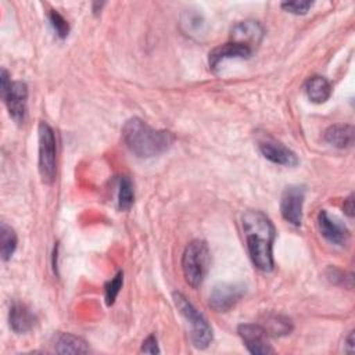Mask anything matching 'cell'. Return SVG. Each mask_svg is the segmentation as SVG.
<instances>
[{"instance_id":"obj_1","label":"cell","mask_w":355,"mask_h":355,"mask_svg":"<svg viewBox=\"0 0 355 355\" xmlns=\"http://www.w3.org/2000/svg\"><path fill=\"white\" fill-rule=\"evenodd\" d=\"M122 139L126 147L140 158L157 157L175 141V135L169 130L154 129L140 118H130L122 128Z\"/></svg>"},{"instance_id":"obj_2","label":"cell","mask_w":355,"mask_h":355,"mask_svg":"<svg viewBox=\"0 0 355 355\" xmlns=\"http://www.w3.org/2000/svg\"><path fill=\"white\" fill-rule=\"evenodd\" d=\"M209 268V248L204 240L190 241L182 255V270L186 283L197 288L202 284Z\"/></svg>"},{"instance_id":"obj_3","label":"cell","mask_w":355,"mask_h":355,"mask_svg":"<svg viewBox=\"0 0 355 355\" xmlns=\"http://www.w3.org/2000/svg\"><path fill=\"white\" fill-rule=\"evenodd\" d=\"M172 298L178 311L184 316V319L191 326V341L194 347L198 349H205L212 343L214 338L212 329L208 320L182 293L175 291L172 294Z\"/></svg>"},{"instance_id":"obj_4","label":"cell","mask_w":355,"mask_h":355,"mask_svg":"<svg viewBox=\"0 0 355 355\" xmlns=\"http://www.w3.org/2000/svg\"><path fill=\"white\" fill-rule=\"evenodd\" d=\"M39 173L44 183H53L57 172V143L54 130L46 122L39 123Z\"/></svg>"},{"instance_id":"obj_5","label":"cell","mask_w":355,"mask_h":355,"mask_svg":"<svg viewBox=\"0 0 355 355\" xmlns=\"http://www.w3.org/2000/svg\"><path fill=\"white\" fill-rule=\"evenodd\" d=\"M273 232L254 230L245 233L247 250L254 266L262 272H270L275 266L272 244L275 240Z\"/></svg>"},{"instance_id":"obj_6","label":"cell","mask_w":355,"mask_h":355,"mask_svg":"<svg viewBox=\"0 0 355 355\" xmlns=\"http://www.w3.org/2000/svg\"><path fill=\"white\" fill-rule=\"evenodd\" d=\"M244 294L245 286L240 283H219L211 290L208 304L216 312H227L243 298Z\"/></svg>"},{"instance_id":"obj_7","label":"cell","mask_w":355,"mask_h":355,"mask_svg":"<svg viewBox=\"0 0 355 355\" xmlns=\"http://www.w3.org/2000/svg\"><path fill=\"white\" fill-rule=\"evenodd\" d=\"M237 333L251 354L268 355L275 352L269 343V334L266 333L262 324L243 323L237 327Z\"/></svg>"},{"instance_id":"obj_8","label":"cell","mask_w":355,"mask_h":355,"mask_svg":"<svg viewBox=\"0 0 355 355\" xmlns=\"http://www.w3.org/2000/svg\"><path fill=\"white\" fill-rule=\"evenodd\" d=\"M305 189L302 186H288L280 200V212L286 222L300 226L302 222V204Z\"/></svg>"},{"instance_id":"obj_9","label":"cell","mask_w":355,"mask_h":355,"mask_svg":"<svg viewBox=\"0 0 355 355\" xmlns=\"http://www.w3.org/2000/svg\"><path fill=\"white\" fill-rule=\"evenodd\" d=\"M258 148L266 159H269L276 165L295 166L298 164V158L295 153L272 136H268V135L262 136L258 140Z\"/></svg>"},{"instance_id":"obj_10","label":"cell","mask_w":355,"mask_h":355,"mask_svg":"<svg viewBox=\"0 0 355 355\" xmlns=\"http://www.w3.org/2000/svg\"><path fill=\"white\" fill-rule=\"evenodd\" d=\"M8 114L14 122L22 123L26 116V104H28V86L21 80L11 82L10 87L4 94H1Z\"/></svg>"},{"instance_id":"obj_11","label":"cell","mask_w":355,"mask_h":355,"mask_svg":"<svg viewBox=\"0 0 355 355\" xmlns=\"http://www.w3.org/2000/svg\"><path fill=\"white\" fill-rule=\"evenodd\" d=\"M318 227L320 234L331 244L345 245L349 240V230L336 216H331L326 209L318 214Z\"/></svg>"},{"instance_id":"obj_12","label":"cell","mask_w":355,"mask_h":355,"mask_svg":"<svg viewBox=\"0 0 355 355\" xmlns=\"http://www.w3.org/2000/svg\"><path fill=\"white\" fill-rule=\"evenodd\" d=\"M252 50L254 49H251L250 46H245L237 42H229V43L220 44L209 51V57H208L209 68L211 71H216L225 60L250 58L252 55Z\"/></svg>"},{"instance_id":"obj_13","label":"cell","mask_w":355,"mask_h":355,"mask_svg":"<svg viewBox=\"0 0 355 355\" xmlns=\"http://www.w3.org/2000/svg\"><path fill=\"white\" fill-rule=\"evenodd\" d=\"M8 322L10 327L17 334H24L32 330L37 322L36 315L32 312V309L18 301H14L10 306L8 312Z\"/></svg>"},{"instance_id":"obj_14","label":"cell","mask_w":355,"mask_h":355,"mask_svg":"<svg viewBox=\"0 0 355 355\" xmlns=\"http://www.w3.org/2000/svg\"><path fill=\"white\" fill-rule=\"evenodd\" d=\"M263 36V28L257 21H243L236 24L232 28V39L233 42L243 43L254 49V46L259 44Z\"/></svg>"},{"instance_id":"obj_15","label":"cell","mask_w":355,"mask_h":355,"mask_svg":"<svg viewBox=\"0 0 355 355\" xmlns=\"http://www.w3.org/2000/svg\"><path fill=\"white\" fill-rule=\"evenodd\" d=\"M354 126L352 125H333L326 129L324 140L336 148H348L354 144Z\"/></svg>"},{"instance_id":"obj_16","label":"cell","mask_w":355,"mask_h":355,"mask_svg":"<svg viewBox=\"0 0 355 355\" xmlns=\"http://www.w3.org/2000/svg\"><path fill=\"white\" fill-rule=\"evenodd\" d=\"M54 351L58 354H86L89 352L87 343L71 333H58L53 341Z\"/></svg>"},{"instance_id":"obj_17","label":"cell","mask_w":355,"mask_h":355,"mask_svg":"<svg viewBox=\"0 0 355 355\" xmlns=\"http://www.w3.org/2000/svg\"><path fill=\"white\" fill-rule=\"evenodd\" d=\"M305 93L306 97L315 103L322 104L326 103L330 98L331 94V85L330 82L323 76H312L305 82Z\"/></svg>"},{"instance_id":"obj_18","label":"cell","mask_w":355,"mask_h":355,"mask_svg":"<svg viewBox=\"0 0 355 355\" xmlns=\"http://www.w3.org/2000/svg\"><path fill=\"white\" fill-rule=\"evenodd\" d=\"M17 233L6 222L0 225V255L3 261H8L17 248Z\"/></svg>"},{"instance_id":"obj_19","label":"cell","mask_w":355,"mask_h":355,"mask_svg":"<svg viewBox=\"0 0 355 355\" xmlns=\"http://www.w3.org/2000/svg\"><path fill=\"white\" fill-rule=\"evenodd\" d=\"M262 326L269 336H275V337L286 336L293 330L291 320L283 315H268Z\"/></svg>"},{"instance_id":"obj_20","label":"cell","mask_w":355,"mask_h":355,"mask_svg":"<svg viewBox=\"0 0 355 355\" xmlns=\"http://www.w3.org/2000/svg\"><path fill=\"white\" fill-rule=\"evenodd\" d=\"M133 201H135L133 183L128 176H121L119 184H118V208L121 211H128L133 205Z\"/></svg>"},{"instance_id":"obj_21","label":"cell","mask_w":355,"mask_h":355,"mask_svg":"<svg viewBox=\"0 0 355 355\" xmlns=\"http://www.w3.org/2000/svg\"><path fill=\"white\" fill-rule=\"evenodd\" d=\"M182 24L184 26V31L193 36V35H201L204 32V18L197 12H184L182 18Z\"/></svg>"},{"instance_id":"obj_22","label":"cell","mask_w":355,"mask_h":355,"mask_svg":"<svg viewBox=\"0 0 355 355\" xmlns=\"http://www.w3.org/2000/svg\"><path fill=\"white\" fill-rule=\"evenodd\" d=\"M49 21H50V25L53 26L55 35L60 39H65L68 36V33H69V24L58 11L50 10Z\"/></svg>"},{"instance_id":"obj_23","label":"cell","mask_w":355,"mask_h":355,"mask_svg":"<svg viewBox=\"0 0 355 355\" xmlns=\"http://www.w3.org/2000/svg\"><path fill=\"white\" fill-rule=\"evenodd\" d=\"M123 282V273L118 272L104 287V294H105V304L110 306L114 304Z\"/></svg>"},{"instance_id":"obj_24","label":"cell","mask_w":355,"mask_h":355,"mask_svg":"<svg viewBox=\"0 0 355 355\" xmlns=\"http://www.w3.org/2000/svg\"><path fill=\"white\" fill-rule=\"evenodd\" d=\"M280 6L287 12L300 15V14H306L308 10L313 6V3L312 1H306V0H293V1H284Z\"/></svg>"},{"instance_id":"obj_25","label":"cell","mask_w":355,"mask_h":355,"mask_svg":"<svg viewBox=\"0 0 355 355\" xmlns=\"http://www.w3.org/2000/svg\"><path fill=\"white\" fill-rule=\"evenodd\" d=\"M140 352H144V354H158L159 352V348H158V341H157V337L154 334H150L141 344V348H140Z\"/></svg>"},{"instance_id":"obj_26","label":"cell","mask_w":355,"mask_h":355,"mask_svg":"<svg viewBox=\"0 0 355 355\" xmlns=\"http://www.w3.org/2000/svg\"><path fill=\"white\" fill-rule=\"evenodd\" d=\"M344 212L347 214V216L352 218L354 216V194H349L345 200H344Z\"/></svg>"},{"instance_id":"obj_27","label":"cell","mask_w":355,"mask_h":355,"mask_svg":"<svg viewBox=\"0 0 355 355\" xmlns=\"http://www.w3.org/2000/svg\"><path fill=\"white\" fill-rule=\"evenodd\" d=\"M345 345H347V352H352L354 351V331H349V334H348V337H347V340H345Z\"/></svg>"}]
</instances>
